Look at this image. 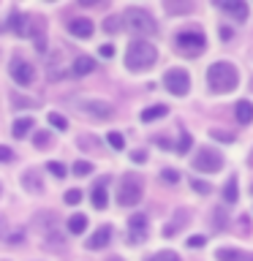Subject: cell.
I'll use <instances>...</instances> for the list:
<instances>
[{
	"instance_id": "obj_1",
	"label": "cell",
	"mask_w": 253,
	"mask_h": 261,
	"mask_svg": "<svg viewBox=\"0 0 253 261\" xmlns=\"http://www.w3.org/2000/svg\"><path fill=\"white\" fill-rule=\"evenodd\" d=\"M155 60H158V49H155L150 41H134V44H128V52H125L128 71L142 73V71L150 68Z\"/></svg>"
},
{
	"instance_id": "obj_2",
	"label": "cell",
	"mask_w": 253,
	"mask_h": 261,
	"mask_svg": "<svg viewBox=\"0 0 253 261\" xmlns=\"http://www.w3.org/2000/svg\"><path fill=\"white\" fill-rule=\"evenodd\" d=\"M237 79H240V73H237V68L226 60L212 63L207 68V85L215 90V93H229V90H234Z\"/></svg>"
},
{
	"instance_id": "obj_3",
	"label": "cell",
	"mask_w": 253,
	"mask_h": 261,
	"mask_svg": "<svg viewBox=\"0 0 253 261\" xmlns=\"http://www.w3.org/2000/svg\"><path fill=\"white\" fill-rule=\"evenodd\" d=\"M174 46H177V52L193 57V55H201L204 52L207 38H204V33H199V30H183V33H177Z\"/></svg>"
},
{
	"instance_id": "obj_4",
	"label": "cell",
	"mask_w": 253,
	"mask_h": 261,
	"mask_svg": "<svg viewBox=\"0 0 253 261\" xmlns=\"http://www.w3.org/2000/svg\"><path fill=\"white\" fill-rule=\"evenodd\" d=\"M142 199V179L136 174H125L120 179V188H117V201L122 207H131V204H136Z\"/></svg>"
},
{
	"instance_id": "obj_5",
	"label": "cell",
	"mask_w": 253,
	"mask_h": 261,
	"mask_svg": "<svg viewBox=\"0 0 253 261\" xmlns=\"http://www.w3.org/2000/svg\"><path fill=\"white\" fill-rule=\"evenodd\" d=\"M122 19H125V28H131V33H155V19L144 8H125Z\"/></svg>"
},
{
	"instance_id": "obj_6",
	"label": "cell",
	"mask_w": 253,
	"mask_h": 261,
	"mask_svg": "<svg viewBox=\"0 0 253 261\" xmlns=\"http://www.w3.org/2000/svg\"><path fill=\"white\" fill-rule=\"evenodd\" d=\"M163 87H166L171 95H185L188 87H191V76H188L185 68H169L163 73Z\"/></svg>"
},
{
	"instance_id": "obj_7",
	"label": "cell",
	"mask_w": 253,
	"mask_h": 261,
	"mask_svg": "<svg viewBox=\"0 0 253 261\" xmlns=\"http://www.w3.org/2000/svg\"><path fill=\"white\" fill-rule=\"evenodd\" d=\"M8 71H11V79L16 85L28 87L33 85V79H36V71H33V65L28 60H22V57H11V65H8Z\"/></svg>"
},
{
	"instance_id": "obj_8",
	"label": "cell",
	"mask_w": 253,
	"mask_h": 261,
	"mask_svg": "<svg viewBox=\"0 0 253 261\" xmlns=\"http://www.w3.org/2000/svg\"><path fill=\"white\" fill-rule=\"evenodd\" d=\"M220 166H223V158L215 152V150H210V147H201L199 152H196V158H193V169H199V171H218Z\"/></svg>"
},
{
	"instance_id": "obj_9",
	"label": "cell",
	"mask_w": 253,
	"mask_h": 261,
	"mask_svg": "<svg viewBox=\"0 0 253 261\" xmlns=\"http://www.w3.org/2000/svg\"><path fill=\"white\" fill-rule=\"evenodd\" d=\"M82 114H90L95 120H109L112 117V103L106 101H95V98H85V101H77Z\"/></svg>"
},
{
	"instance_id": "obj_10",
	"label": "cell",
	"mask_w": 253,
	"mask_h": 261,
	"mask_svg": "<svg viewBox=\"0 0 253 261\" xmlns=\"http://www.w3.org/2000/svg\"><path fill=\"white\" fill-rule=\"evenodd\" d=\"M144 240H147V215L136 212V215H131V220H128V242L142 245Z\"/></svg>"
},
{
	"instance_id": "obj_11",
	"label": "cell",
	"mask_w": 253,
	"mask_h": 261,
	"mask_svg": "<svg viewBox=\"0 0 253 261\" xmlns=\"http://www.w3.org/2000/svg\"><path fill=\"white\" fill-rule=\"evenodd\" d=\"M218 8H220V11H226V14H232L237 22L248 19V3H242V0H220Z\"/></svg>"
},
{
	"instance_id": "obj_12",
	"label": "cell",
	"mask_w": 253,
	"mask_h": 261,
	"mask_svg": "<svg viewBox=\"0 0 253 261\" xmlns=\"http://www.w3.org/2000/svg\"><path fill=\"white\" fill-rule=\"evenodd\" d=\"M112 242V226H101L98 231L87 240V248L90 250H101V248H106V245Z\"/></svg>"
},
{
	"instance_id": "obj_13",
	"label": "cell",
	"mask_w": 253,
	"mask_h": 261,
	"mask_svg": "<svg viewBox=\"0 0 253 261\" xmlns=\"http://www.w3.org/2000/svg\"><path fill=\"white\" fill-rule=\"evenodd\" d=\"M68 33H71V36H77V38H90V36H93V22L77 16V19L68 22Z\"/></svg>"
},
{
	"instance_id": "obj_14",
	"label": "cell",
	"mask_w": 253,
	"mask_h": 261,
	"mask_svg": "<svg viewBox=\"0 0 253 261\" xmlns=\"http://www.w3.org/2000/svg\"><path fill=\"white\" fill-rule=\"evenodd\" d=\"M22 188L24 191H30V193H44V182H41V174L38 171H24L22 174Z\"/></svg>"
},
{
	"instance_id": "obj_15",
	"label": "cell",
	"mask_w": 253,
	"mask_h": 261,
	"mask_svg": "<svg viewBox=\"0 0 253 261\" xmlns=\"http://www.w3.org/2000/svg\"><path fill=\"white\" fill-rule=\"evenodd\" d=\"M46 218V228H41V234L46 237V242L49 245H60L63 240H60V231H57V218L49 212V215H44Z\"/></svg>"
},
{
	"instance_id": "obj_16",
	"label": "cell",
	"mask_w": 253,
	"mask_h": 261,
	"mask_svg": "<svg viewBox=\"0 0 253 261\" xmlns=\"http://www.w3.org/2000/svg\"><path fill=\"white\" fill-rule=\"evenodd\" d=\"M93 68H95V60H93V57H85V55H82V57H77V60H73L71 73H73V76H85V73H90Z\"/></svg>"
},
{
	"instance_id": "obj_17",
	"label": "cell",
	"mask_w": 253,
	"mask_h": 261,
	"mask_svg": "<svg viewBox=\"0 0 253 261\" xmlns=\"http://www.w3.org/2000/svg\"><path fill=\"white\" fill-rule=\"evenodd\" d=\"M234 117L240 120V125H248V122L253 120V103L250 101H240L234 106Z\"/></svg>"
},
{
	"instance_id": "obj_18",
	"label": "cell",
	"mask_w": 253,
	"mask_h": 261,
	"mask_svg": "<svg viewBox=\"0 0 253 261\" xmlns=\"http://www.w3.org/2000/svg\"><path fill=\"white\" fill-rule=\"evenodd\" d=\"M166 114H169V106L166 103H155V106H150V109L142 112V120L144 122H153V120H158V117H166Z\"/></svg>"
},
{
	"instance_id": "obj_19",
	"label": "cell",
	"mask_w": 253,
	"mask_h": 261,
	"mask_svg": "<svg viewBox=\"0 0 253 261\" xmlns=\"http://www.w3.org/2000/svg\"><path fill=\"white\" fill-rule=\"evenodd\" d=\"M30 128H33V117H19L14 122V128H11V134L16 139H22V136H28L30 134Z\"/></svg>"
},
{
	"instance_id": "obj_20",
	"label": "cell",
	"mask_w": 253,
	"mask_h": 261,
	"mask_svg": "<svg viewBox=\"0 0 253 261\" xmlns=\"http://www.w3.org/2000/svg\"><path fill=\"white\" fill-rule=\"evenodd\" d=\"M90 196H93V207H95V210H104L106 201H109V199H106V185H104V182H98Z\"/></svg>"
},
{
	"instance_id": "obj_21",
	"label": "cell",
	"mask_w": 253,
	"mask_h": 261,
	"mask_svg": "<svg viewBox=\"0 0 253 261\" xmlns=\"http://www.w3.org/2000/svg\"><path fill=\"white\" fill-rule=\"evenodd\" d=\"M218 261H245V253L242 250H234V248H220L215 253Z\"/></svg>"
},
{
	"instance_id": "obj_22",
	"label": "cell",
	"mask_w": 253,
	"mask_h": 261,
	"mask_svg": "<svg viewBox=\"0 0 253 261\" xmlns=\"http://www.w3.org/2000/svg\"><path fill=\"white\" fill-rule=\"evenodd\" d=\"M87 228V218L85 215H71L68 218V231L71 234H82Z\"/></svg>"
},
{
	"instance_id": "obj_23",
	"label": "cell",
	"mask_w": 253,
	"mask_h": 261,
	"mask_svg": "<svg viewBox=\"0 0 253 261\" xmlns=\"http://www.w3.org/2000/svg\"><path fill=\"white\" fill-rule=\"evenodd\" d=\"M185 215H188V212H185V210H180V212H177V218H180V220H174V223H169L166 228H163V234L171 237L174 231H180V228H183V226L188 223V218H185Z\"/></svg>"
},
{
	"instance_id": "obj_24",
	"label": "cell",
	"mask_w": 253,
	"mask_h": 261,
	"mask_svg": "<svg viewBox=\"0 0 253 261\" xmlns=\"http://www.w3.org/2000/svg\"><path fill=\"white\" fill-rule=\"evenodd\" d=\"M223 199H226L229 204L237 201V177H232V179L226 182V188H223Z\"/></svg>"
},
{
	"instance_id": "obj_25",
	"label": "cell",
	"mask_w": 253,
	"mask_h": 261,
	"mask_svg": "<svg viewBox=\"0 0 253 261\" xmlns=\"http://www.w3.org/2000/svg\"><path fill=\"white\" fill-rule=\"evenodd\" d=\"M147 261H180V256L174 250H158V253H153Z\"/></svg>"
},
{
	"instance_id": "obj_26",
	"label": "cell",
	"mask_w": 253,
	"mask_h": 261,
	"mask_svg": "<svg viewBox=\"0 0 253 261\" xmlns=\"http://www.w3.org/2000/svg\"><path fill=\"white\" fill-rule=\"evenodd\" d=\"M90 171H93V163H87V161H77V163H73V174H77V177H87Z\"/></svg>"
},
{
	"instance_id": "obj_27",
	"label": "cell",
	"mask_w": 253,
	"mask_h": 261,
	"mask_svg": "<svg viewBox=\"0 0 253 261\" xmlns=\"http://www.w3.org/2000/svg\"><path fill=\"white\" fill-rule=\"evenodd\" d=\"M49 79H60V55H52L49 60Z\"/></svg>"
},
{
	"instance_id": "obj_28",
	"label": "cell",
	"mask_w": 253,
	"mask_h": 261,
	"mask_svg": "<svg viewBox=\"0 0 253 261\" xmlns=\"http://www.w3.org/2000/svg\"><path fill=\"white\" fill-rule=\"evenodd\" d=\"M49 122H52L55 128H60V130H65V128H68V120H65L63 114H55V112L49 114Z\"/></svg>"
},
{
	"instance_id": "obj_29",
	"label": "cell",
	"mask_w": 253,
	"mask_h": 261,
	"mask_svg": "<svg viewBox=\"0 0 253 261\" xmlns=\"http://www.w3.org/2000/svg\"><path fill=\"white\" fill-rule=\"evenodd\" d=\"M33 144H36L38 150H41V147H49V144H52V136H49L46 130H44V134H36V139H33Z\"/></svg>"
},
{
	"instance_id": "obj_30",
	"label": "cell",
	"mask_w": 253,
	"mask_h": 261,
	"mask_svg": "<svg viewBox=\"0 0 253 261\" xmlns=\"http://www.w3.org/2000/svg\"><path fill=\"white\" fill-rule=\"evenodd\" d=\"M191 188H193L196 193H210V191H212V188L204 182V179H191Z\"/></svg>"
},
{
	"instance_id": "obj_31",
	"label": "cell",
	"mask_w": 253,
	"mask_h": 261,
	"mask_svg": "<svg viewBox=\"0 0 253 261\" xmlns=\"http://www.w3.org/2000/svg\"><path fill=\"white\" fill-rule=\"evenodd\" d=\"M46 169L52 171L55 177H65V166H63V163H57V161H52V163H46Z\"/></svg>"
},
{
	"instance_id": "obj_32",
	"label": "cell",
	"mask_w": 253,
	"mask_h": 261,
	"mask_svg": "<svg viewBox=\"0 0 253 261\" xmlns=\"http://www.w3.org/2000/svg\"><path fill=\"white\" fill-rule=\"evenodd\" d=\"M161 177H163V182H180V171H171V169H163Z\"/></svg>"
},
{
	"instance_id": "obj_33",
	"label": "cell",
	"mask_w": 253,
	"mask_h": 261,
	"mask_svg": "<svg viewBox=\"0 0 253 261\" xmlns=\"http://www.w3.org/2000/svg\"><path fill=\"white\" fill-rule=\"evenodd\" d=\"M117 22H120L117 16H109V19L104 22V30H106V33H117V30H120V24H117Z\"/></svg>"
},
{
	"instance_id": "obj_34",
	"label": "cell",
	"mask_w": 253,
	"mask_h": 261,
	"mask_svg": "<svg viewBox=\"0 0 253 261\" xmlns=\"http://www.w3.org/2000/svg\"><path fill=\"white\" fill-rule=\"evenodd\" d=\"M109 144L114 147V150H122V147H125V142H122L120 134H109Z\"/></svg>"
},
{
	"instance_id": "obj_35",
	"label": "cell",
	"mask_w": 253,
	"mask_h": 261,
	"mask_svg": "<svg viewBox=\"0 0 253 261\" xmlns=\"http://www.w3.org/2000/svg\"><path fill=\"white\" fill-rule=\"evenodd\" d=\"M82 201V191H68L65 193V204H79Z\"/></svg>"
},
{
	"instance_id": "obj_36",
	"label": "cell",
	"mask_w": 253,
	"mask_h": 261,
	"mask_svg": "<svg viewBox=\"0 0 253 261\" xmlns=\"http://www.w3.org/2000/svg\"><path fill=\"white\" fill-rule=\"evenodd\" d=\"M210 136L212 139H220V142H234V136L232 134H223V130H210Z\"/></svg>"
},
{
	"instance_id": "obj_37",
	"label": "cell",
	"mask_w": 253,
	"mask_h": 261,
	"mask_svg": "<svg viewBox=\"0 0 253 261\" xmlns=\"http://www.w3.org/2000/svg\"><path fill=\"white\" fill-rule=\"evenodd\" d=\"M188 147H191V136L183 134V136H180V147H177V152H188Z\"/></svg>"
},
{
	"instance_id": "obj_38",
	"label": "cell",
	"mask_w": 253,
	"mask_h": 261,
	"mask_svg": "<svg viewBox=\"0 0 253 261\" xmlns=\"http://www.w3.org/2000/svg\"><path fill=\"white\" fill-rule=\"evenodd\" d=\"M0 161H14L11 147H3V144H0Z\"/></svg>"
},
{
	"instance_id": "obj_39",
	"label": "cell",
	"mask_w": 253,
	"mask_h": 261,
	"mask_svg": "<svg viewBox=\"0 0 253 261\" xmlns=\"http://www.w3.org/2000/svg\"><path fill=\"white\" fill-rule=\"evenodd\" d=\"M166 11H169V14H180V11H191V6H174V3H169V6H166Z\"/></svg>"
},
{
	"instance_id": "obj_40",
	"label": "cell",
	"mask_w": 253,
	"mask_h": 261,
	"mask_svg": "<svg viewBox=\"0 0 253 261\" xmlns=\"http://www.w3.org/2000/svg\"><path fill=\"white\" fill-rule=\"evenodd\" d=\"M204 242H207L204 237H191V240H188V248H201Z\"/></svg>"
},
{
	"instance_id": "obj_41",
	"label": "cell",
	"mask_w": 253,
	"mask_h": 261,
	"mask_svg": "<svg viewBox=\"0 0 253 261\" xmlns=\"http://www.w3.org/2000/svg\"><path fill=\"white\" fill-rule=\"evenodd\" d=\"M98 52H101V57H114V46H112V44H104Z\"/></svg>"
},
{
	"instance_id": "obj_42",
	"label": "cell",
	"mask_w": 253,
	"mask_h": 261,
	"mask_svg": "<svg viewBox=\"0 0 253 261\" xmlns=\"http://www.w3.org/2000/svg\"><path fill=\"white\" fill-rule=\"evenodd\" d=\"M226 226V215L223 212H215V228H223Z\"/></svg>"
},
{
	"instance_id": "obj_43",
	"label": "cell",
	"mask_w": 253,
	"mask_h": 261,
	"mask_svg": "<svg viewBox=\"0 0 253 261\" xmlns=\"http://www.w3.org/2000/svg\"><path fill=\"white\" fill-rule=\"evenodd\" d=\"M131 158H134V161H136V163H144V161H147V155H144V152H142V150H136V152H134V155H131Z\"/></svg>"
},
{
	"instance_id": "obj_44",
	"label": "cell",
	"mask_w": 253,
	"mask_h": 261,
	"mask_svg": "<svg viewBox=\"0 0 253 261\" xmlns=\"http://www.w3.org/2000/svg\"><path fill=\"white\" fill-rule=\"evenodd\" d=\"M11 245H16V242H22V234H11V240H8Z\"/></svg>"
},
{
	"instance_id": "obj_45",
	"label": "cell",
	"mask_w": 253,
	"mask_h": 261,
	"mask_svg": "<svg viewBox=\"0 0 253 261\" xmlns=\"http://www.w3.org/2000/svg\"><path fill=\"white\" fill-rule=\"evenodd\" d=\"M109 261H122V258H120V256H112V258H109Z\"/></svg>"
},
{
	"instance_id": "obj_46",
	"label": "cell",
	"mask_w": 253,
	"mask_h": 261,
	"mask_svg": "<svg viewBox=\"0 0 253 261\" xmlns=\"http://www.w3.org/2000/svg\"><path fill=\"white\" fill-rule=\"evenodd\" d=\"M0 231H3V220H0Z\"/></svg>"
},
{
	"instance_id": "obj_47",
	"label": "cell",
	"mask_w": 253,
	"mask_h": 261,
	"mask_svg": "<svg viewBox=\"0 0 253 261\" xmlns=\"http://www.w3.org/2000/svg\"><path fill=\"white\" fill-rule=\"evenodd\" d=\"M250 193H253V185H250Z\"/></svg>"
}]
</instances>
